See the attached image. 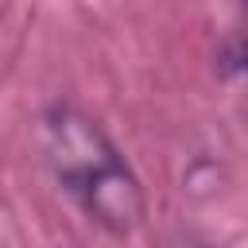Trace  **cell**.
Masks as SVG:
<instances>
[{
    "label": "cell",
    "mask_w": 248,
    "mask_h": 248,
    "mask_svg": "<svg viewBox=\"0 0 248 248\" xmlns=\"http://www.w3.org/2000/svg\"><path fill=\"white\" fill-rule=\"evenodd\" d=\"M46 151L62 186L93 221L112 232H132L143 221V190L93 120L74 108H58L46 120Z\"/></svg>",
    "instance_id": "obj_1"
},
{
    "label": "cell",
    "mask_w": 248,
    "mask_h": 248,
    "mask_svg": "<svg viewBox=\"0 0 248 248\" xmlns=\"http://www.w3.org/2000/svg\"><path fill=\"white\" fill-rule=\"evenodd\" d=\"M170 248H205V244H198V240H174Z\"/></svg>",
    "instance_id": "obj_2"
}]
</instances>
